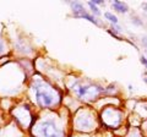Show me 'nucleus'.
<instances>
[{
  "instance_id": "nucleus-1",
  "label": "nucleus",
  "mask_w": 147,
  "mask_h": 137,
  "mask_svg": "<svg viewBox=\"0 0 147 137\" xmlns=\"http://www.w3.org/2000/svg\"><path fill=\"white\" fill-rule=\"evenodd\" d=\"M34 93L36 99L42 107H53L55 103L58 102V95L55 91L48 86L47 83H42V82H37L34 86Z\"/></svg>"
},
{
  "instance_id": "nucleus-5",
  "label": "nucleus",
  "mask_w": 147,
  "mask_h": 137,
  "mask_svg": "<svg viewBox=\"0 0 147 137\" xmlns=\"http://www.w3.org/2000/svg\"><path fill=\"white\" fill-rule=\"evenodd\" d=\"M71 7L74 10V15L75 16L81 15V13H85V7L80 3H71Z\"/></svg>"
},
{
  "instance_id": "nucleus-2",
  "label": "nucleus",
  "mask_w": 147,
  "mask_h": 137,
  "mask_svg": "<svg viewBox=\"0 0 147 137\" xmlns=\"http://www.w3.org/2000/svg\"><path fill=\"white\" fill-rule=\"evenodd\" d=\"M36 135L38 137H64L63 132L50 120H45L40 122L37 126Z\"/></svg>"
},
{
  "instance_id": "nucleus-4",
  "label": "nucleus",
  "mask_w": 147,
  "mask_h": 137,
  "mask_svg": "<svg viewBox=\"0 0 147 137\" xmlns=\"http://www.w3.org/2000/svg\"><path fill=\"white\" fill-rule=\"evenodd\" d=\"M76 126L79 127L80 130H90L92 127V120L90 118H86L85 115L80 116V118H77V120H76Z\"/></svg>"
},
{
  "instance_id": "nucleus-6",
  "label": "nucleus",
  "mask_w": 147,
  "mask_h": 137,
  "mask_svg": "<svg viewBox=\"0 0 147 137\" xmlns=\"http://www.w3.org/2000/svg\"><path fill=\"white\" fill-rule=\"evenodd\" d=\"M113 9H115L117 11H120V12H126L127 11V5L123 1H118V0H115V1L113 3Z\"/></svg>"
},
{
  "instance_id": "nucleus-9",
  "label": "nucleus",
  "mask_w": 147,
  "mask_h": 137,
  "mask_svg": "<svg viewBox=\"0 0 147 137\" xmlns=\"http://www.w3.org/2000/svg\"><path fill=\"white\" fill-rule=\"evenodd\" d=\"M4 52H5V44H4V42L0 39V55L4 54Z\"/></svg>"
},
{
  "instance_id": "nucleus-7",
  "label": "nucleus",
  "mask_w": 147,
  "mask_h": 137,
  "mask_svg": "<svg viewBox=\"0 0 147 137\" xmlns=\"http://www.w3.org/2000/svg\"><path fill=\"white\" fill-rule=\"evenodd\" d=\"M104 16L107 17L108 20H110V21H112L113 24H117V22H118V19H117V16H114L113 13H110V12H105V13H104Z\"/></svg>"
},
{
  "instance_id": "nucleus-3",
  "label": "nucleus",
  "mask_w": 147,
  "mask_h": 137,
  "mask_svg": "<svg viewBox=\"0 0 147 137\" xmlns=\"http://www.w3.org/2000/svg\"><path fill=\"white\" fill-rule=\"evenodd\" d=\"M74 91L76 92L77 97H80V98L93 99L99 94L102 88L97 87V86H92V85H79L74 87Z\"/></svg>"
},
{
  "instance_id": "nucleus-10",
  "label": "nucleus",
  "mask_w": 147,
  "mask_h": 137,
  "mask_svg": "<svg viewBox=\"0 0 147 137\" xmlns=\"http://www.w3.org/2000/svg\"><path fill=\"white\" fill-rule=\"evenodd\" d=\"M141 62L147 67V59H146V58H141Z\"/></svg>"
},
{
  "instance_id": "nucleus-8",
  "label": "nucleus",
  "mask_w": 147,
  "mask_h": 137,
  "mask_svg": "<svg viewBox=\"0 0 147 137\" xmlns=\"http://www.w3.org/2000/svg\"><path fill=\"white\" fill-rule=\"evenodd\" d=\"M88 6L91 7V10L93 11L96 15H99V10H98V7L96 6V4L94 3H92V1H88Z\"/></svg>"
},
{
  "instance_id": "nucleus-11",
  "label": "nucleus",
  "mask_w": 147,
  "mask_h": 137,
  "mask_svg": "<svg viewBox=\"0 0 147 137\" xmlns=\"http://www.w3.org/2000/svg\"><path fill=\"white\" fill-rule=\"evenodd\" d=\"M93 3L96 4V5H100V4H103V1H102V0H94Z\"/></svg>"
}]
</instances>
